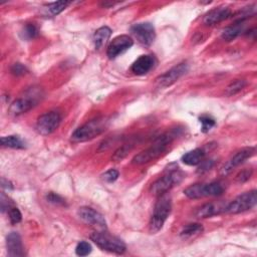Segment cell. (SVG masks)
<instances>
[{"mask_svg": "<svg viewBox=\"0 0 257 257\" xmlns=\"http://www.w3.org/2000/svg\"><path fill=\"white\" fill-rule=\"evenodd\" d=\"M70 4L69 1H57L48 4V9L53 15H57L60 12H62L68 5Z\"/></svg>", "mask_w": 257, "mask_h": 257, "instance_id": "27", "label": "cell"}, {"mask_svg": "<svg viewBox=\"0 0 257 257\" xmlns=\"http://www.w3.org/2000/svg\"><path fill=\"white\" fill-rule=\"evenodd\" d=\"M232 15L230 8L225 7V6H220L215 9H212L209 11L205 17H204V23L206 25H215L227 18H229Z\"/></svg>", "mask_w": 257, "mask_h": 257, "instance_id": "17", "label": "cell"}, {"mask_svg": "<svg viewBox=\"0 0 257 257\" xmlns=\"http://www.w3.org/2000/svg\"><path fill=\"white\" fill-rule=\"evenodd\" d=\"M38 34H39V31H38L37 27H36L34 24H32V23L26 24V25L23 27L22 31H21V36H22V38L25 39V40L33 39V38L37 37Z\"/></svg>", "mask_w": 257, "mask_h": 257, "instance_id": "25", "label": "cell"}, {"mask_svg": "<svg viewBox=\"0 0 257 257\" xmlns=\"http://www.w3.org/2000/svg\"><path fill=\"white\" fill-rule=\"evenodd\" d=\"M36 102H37V100H36L34 94H32V95L30 94V95H26L24 97L17 98L10 105L9 112L13 115L21 114V113L26 112L29 109H31L35 105Z\"/></svg>", "mask_w": 257, "mask_h": 257, "instance_id": "15", "label": "cell"}, {"mask_svg": "<svg viewBox=\"0 0 257 257\" xmlns=\"http://www.w3.org/2000/svg\"><path fill=\"white\" fill-rule=\"evenodd\" d=\"M226 206L227 205H224L223 203H207L197 209V211L195 212V216L201 219L209 218L219 214L222 211H225Z\"/></svg>", "mask_w": 257, "mask_h": 257, "instance_id": "18", "label": "cell"}, {"mask_svg": "<svg viewBox=\"0 0 257 257\" xmlns=\"http://www.w3.org/2000/svg\"><path fill=\"white\" fill-rule=\"evenodd\" d=\"M257 202V192L252 190L236 197L232 202H230L226 208L225 212L228 214H238L252 209Z\"/></svg>", "mask_w": 257, "mask_h": 257, "instance_id": "6", "label": "cell"}, {"mask_svg": "<svg viewBox=\"0 0 257 257\" xmlns=\"http://www.w3.org/2000/svg\"><path fill=\"white\" fill-rule=\"evenodd\" d=\"M224 193V187L218 182L209 184H194L184 190V194L190 199H200L204 197H216Z\"/></svg>", "mask_w": 257, "mask_h": 257, "instance_id": "5", "label": "cell"}, {"mask_svg": "<svg viewBox=\"0 0 257 257\" xmlns=\"http://www.w3.org/2000/svg\"><path fill=\"white\" fill-rule=\"evenodd\" d=\"M247 82L244 79H236L234 81H232L225 89V94L228 96L234 95L236 93H238L239 91H241L245 86H246Z\"/></svg>", "mask_w": 257, "mask_h": 257, "instance_id": "24", "label": "cell"}, {"mask_svg": "<svg viewBox=\"0 0 257 257\" xmlns=\"http://www.w3.org/2000/svg\"><path fill=\"white\" fill-rule=\"evenodd\" d=\"M255 154L254 147H246L238 151L230 160H228L221 169V175L226 176L230 174L235 168L243 164L246 160L251 158Z\"/></svg>", "mask_w": 257, "mask_h": 257, "instance_id": "11", "label": "cell"}, {"mask_svg": "<svg viewBox=\"0 0 257 257\" xmlns=\"http://www.w3.org/2000/svg\"><path fill=\"white\" fill-rule=\"evenodd\" d=\"M61 115L57 111H49L40 115L36 121V130L40 135L52 134L60 124Z\"/></svg>", "mask_w": 257, "mask_h": 257, "instance_id": "8", "label": "cell"}, {"mask_svg": "<svg viewBox=\"0 0 257 257\" xmlns=\"http://www.w3.org/2000/svg\"><path fill=\"white\" fill-rule=\"evenodd\" d=\"M132 33L137 40L144 46H151L156 38V32L153 24L149 22L136 23L131 27Z\"/></svg>", "mask_w": 257, "mask_h": 257, "instance_id": "9", "label": "cell"}, {"mask_svg": "<svg viewBox=\"0 0 257 257\" xmlns=\"http://www.w3.org/2000/svg\"><path fill=\"white\" fill-rule=\"evenodd\" d=\"M156 62L157 61L154 55H142L132 64L131 69L137 75H144L154 68Z\"/></svg>", "mask_w": 257, "mask_h": 257, "instance_id": "14", "label": "cell"}, {"mask_svg": "<svg viewBox=\"0 0 257 257\" xmlns=\"http://www.w3.org/2000/svg\"><path fill=\"white\" fill-rule=\"evenodd\" d=\"M133 146H134V144H124L123 146L119 147V148L114 152V154H113V156H112L111 159H112L114 162H118V161L123 160V159L126 157V155L128 154V152L132 150Z\"/></svg>", "mask_w": 257, "mask_h": 257, "instance_id": "26", "label": "cell"}, {"mask_svg": "<svg viewBox=\"0 0 257 257\" xmlns=\"http://www.w3.org/2000/svg\"><path fill=\"white\" fill-rule=\"evenodd\" d=\"M245 30V20H236L232 25L226 27L221 34L223 40L229 42L236 39Z\"/></svg>", "mask_w": 257, "mask_h": 257, "instance_id": "19", "label": "cell"}, {"mask_svg": "<svg viewBox=\"0 0 257 257\" xmlns=\"http://www.w3.org/2000/svg\"><path fill=\"white\" fill-rule=\"evenodd\" d=\"M46 200L49 203H52V204H55V205H65L64 199L61 196H59L58 194L53 193V192H49L46 195Z\"/></svg>", "mask_w": 257, "mask_h": 257, "instance_id": "32", "label": "cell"}, {"mask_svg": "<svg viewBox=\"0 0 257 257\" xmlns=\"http://www.w3.org/2000/svg\"><path fill=\"white\" fill-rule=\"evenodd\" d=\"M205 151L204 149H195L193 151H190L188 153H186L183 157H182V161L184 164L189 165V166H196V165H200V163L204 160L205 158Z\"/></svg>", "mask_w": 257, "mask_h": 257, "instance_id": "20", "label": "cell"}, {"mask_svg": "<svg viewBox=\"0 0 257 257\" xmlns=\"http://www.w3.org/2000/svg\"><path fill=\"white\" fill-rule=\"evenodd\" d=\"M118 172L114 169H110L101 175V179L106 183H112L118 178Z\"/></svg>", "mask_w": 257, "mask_h": 257, "instance_id": "31", "label": "cell"}, {"mask_svg": "<svg viewBox=\"0 0 257 257\" xmlns=\"http://www.w3.org/2000/svg\"><path fill=\"white\" fill-rule=\"evenodd\" d=\"M174 137L175 136L172 134H166V135L159 137L155 141V143L152 147L137 154L134 157L132 163L135 165H143V164H147V163L159 158L161 155H163L167 151L168 146H169V144H171Z\"/></svg>", "mask_w": 257, "mask_h": 257, "instance_id": "2", "label": "cell"}, {"mask_svg": "<svg viewBox=\"0 0 257 257\" xmlns=\"http://www.w3.org/2000/svg\"><path fill=\"white\" fill-rule=\"evenodd\" d=\"M90 239L101 249L107 252L122 254L125 251V244L117 237L111 236L106 232H93Z\"/></svg>", "mask_w": 257, "mask_h": 257, "instance_id": "4", "label": "cell"}, {"mask_svg": "<svg viewBox=\"0 0 257 257\" xmlns=\"http://www.w3.org/2000/svg\"><path fill=\"white\" fill-rule=\"evenodd\" d=\"M183 179V174L178 170L171 171L167 175L158 179L151 187V192L155 196H161L166 194L170 189H172L175 185L179 184Z\"/></svg>", "mask_w": 257, "mask_h": 257, "instance_id": "7", "label": "cell"}, {"mask_svg": "<svg viewBox=\"0 0 257 257\" xmlns=\"http://www.w3.org/2000/svg\"><path fill=\"white\" fill-rule=\"evenodd\" d=\"M134 44V40L128 35H118L114 37L109 43L106 54L108 58L113 59L118 55L122 54L124 51L130 49Z\"/></svg>", "mask_w": 257, "mask_h": 257, "instance_id": "12", "label": "cell"}, {"mask_svg": "<svg viewBox=\"0 0 257 257\" xmlns=\"http://www.w3.org/2000/svg\"><path fill=\"white\" fill-rule=\"evenodd\" d=\"M111 35V29L107 26L99 27L93 34V42L96 49H100L109 39Z\"/></svg>", "mask_w": 257, "mask_h": 257, "instance_id": "21", "label": "cell"}, {"mask_svg": "<svg viewBox=\"0 0 257 257\" xmlns=\"http://www.w3.org/2000/svg\"><path fill=\"white\" fill-rule=\"evenodd\" d=\"M92 248H91V245L86 242V241H80L77 245H76V248H75V253L78 255V256H86L88 254H90Z\"/></svg>", "mask_w": 257, "mask_h": 257, "instance_id": "29", "label": "cell"}, {"mask_svg": "<svg viewBox=\"0 0 257 257\" xmlns=\"http://www.w3.org/2000/svg\"><path fill=\"white\" fill-rule=\"evenodd\" d=\"M199 120L202 123V132L203 133L209 132L216 124L215 119L213 117H211L210 115H202L199 117Z\"/></svg>", "mask_w": 257, "mask_h": 257, "instance_id": "28", "label": "cell"}, {"mask_svg": "<svg viewBox=\"0 0 257 257\" xmlns=\"http://www.w3.org/2000/svg\"><path fill=\"white\" fill-rule=\"evenodd\" d=\"M203 231V226L199 223H192V224H188L186 225L182 232H181V236L184 238H190L193 236H196L198 234H200Z\"/></svg>", "mask_w": 257, "mask_h": 257, "instance_id": "23", "label": "cell"}, {"mask_svg": "<svg viewBox=\"0 0 257 257\" xmlns=\"http://www.w3.org/2000/svg\"><path fill=\"white\" fill-rule=\"evenodd\" d=\"M11 72L16 75V76H19V75H23L27 72V68L22 64V63H14L12 66H11Z\"/></svg>", "mask_w": 257, "mask_h": 257, "instance_id": "33", "label": "cell"}, {"mask_svg": "<svg viewBox=\"0 0 257 257\" xmlns=\"http://www.w3.org/2000/svg\"><path fill=\"white\" fill-rule=\"evenodd\" d=\"M77 215L86 224L97 226L104 230L106 229V222L103 215L90 207H80L77 211Z\"/></svg>", "mask_w": 257, "mask_h": 257, "instance_id": "13", "label": "cell"}, {"mask_svg": "<svg viewBox=\"0 0 257 257\" xmlns=\"http://www.w3.org/2000/svg\"><path fill=\"white\" fill-rule=\"evenodd\" d=\"M109 119L107 117H97L91 119L81 126L77 127L71 135V141L74 143L86 142L94 139L95 137L102 134L108 126Z\"/></svg>", "mask_w": 257, "mask_h": 257, "instance_id": "1", "label": "cell"}, {"mask_svg": "<svg viewBox=\"0 0 257 257\" xmlns=\"http://www.w3.org/2000/svg\"><path fill=\"white\" fill-rule=\"evenodd\" d=\"M7 253L11 257L24 256V248L21 237L17 232H11L6 237Z\"/></svg>", "mask_w": 257, "mask_h": 257, "instance_id": "16", "label": "cell"}, {"mask_svg": "<svg viewBox=\"0 0 257 257\" xmlns=\"http://www.w3.org/2000/svg\"><path fill=\"white\" fill-rule=\"evenodd\" d=\"M189 70V65L186 62H182L172 67L162 75H160L156 80L160 87H167L175 83L181 76H183Z\"/></svg>", "mask_w": 257, "mask_h": 257, "instance_id": "10", "label": "cell"}, {"mask_svg": "<svg viewBox=\"0 0 257 257\" xmlns=\"http://www.w3.org/2000/svg\"><path fill=\"white\" fill-rule=\"evenodd\" d=\"M201 165H200V167H199V169H198V173H205V172H207V171H209V170H211L212 169V167L214 166V161L213 160H207V161H202L201 163H200Z\"/></svg>", "mask_w": 257, "mask_h": 257, "instance_id": "35", "label": "cell"}, {"mask_svg": "<svg viewBox=\"0 0 257 257\" xmlns=\"http://www.w3.org/2000/svg\"><path fill=\"white\" fill-rule=\"evenodd\" d=\"M8 216H9V219H10V222L11 224H17L21 221L22 219V215L19 211L18 208L16 207H10L9 210H8Z\"/></svg>", "mask_w": 257, "mask_h": 257, "instance_id": "30", "label": "cell"}, {"mask_svg": "<svg viewBox=\"0 0 257 257\" xmlns=\"http://www.w3.org/2000/svg\"><path fill=\"white\" fill-rule=\"evenodd\" d=\"M252 175V170L249 169V170H243L241 171L237 176H236V182L238 183H244L246 181H248L250 179Z\"/></svg>", "mask_w": 257, "mask_h": 257, "instance_id": "34", "label": "cell"}, {"mask_svg": "<svg viewBox=\"0 0 257 257\" xmlns=\"http://www.w3.org/2000/svg\"><path fill=\"white\" fill-rule=\"evenodd\" d=\"M1 145L11 149H24L25 143L18 136H7L1 138Z\"/></svg>", "mask_w": 257, "mask_h": 257, "instance_id": "22", "label": "cell"}, {"mask_svg": "<svg viewBox=\"0 0 257 257\" xmlns=\"http://www.w3.org/2000/svg\"><path fill=\"white\" fill-rule=\"evenodd\" d=\"M171 210L172 201L170 196L167 195V193L159 196L149 223V230L151 233H157L163 228L164 223L171 213Z\"/></svg>", "mask_w": 257, "mask_h": 257, "instance_id": "3", "label": "cell"}]
</instances>
